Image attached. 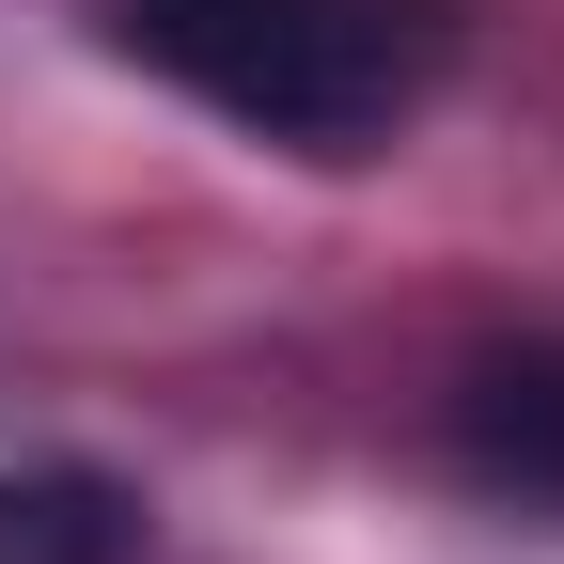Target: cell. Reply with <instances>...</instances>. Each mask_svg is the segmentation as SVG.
I'll return each mask as SVG.
<instances>
[{
    "label": "cell",
    "mask_w": 564,
    "mask_h": 564,
    "mask_svg": "<svg viewBox=\"0 0 564 564\" xmlns=\"http://www.w3.org/2000/svg\"><path fill=\"white\" fill-rule=\"evenodd\" d=\"M440 440H455V470L486 502L564 518V329H518V345H486V361H455Z\"/></svg>",
    "instance_id": "cell-2"
},
{
    "label": "cell",
    "mask_w": 564,
    "mask_h": 564,
    "mask_svg": "<svg viewBox=\"0 0 564 564\" xmlns=\"http://www.w3.org/2000/svg\"><path fill=\"white\" fill-rule=\"evenodd\" d=\"M141 549V486L95 455H17L0 470V564H126Z\"/></svg>",
    "instance_id": "cell-3"
},
{
    "label": "cell",
    "mask_w": 564,
    "mask_h": 564,
    "mask_svg": "<svg viewBox=\"0 0 564 564\" xmlns=\"http://www.w3.org/2000/svg\"><path fill=\"white\" fill-rule=\"evenodd\" d=\"M110 32L158 63L173 95H204L251 141H299V158L392 141V110L440 79V47H455L440 0H110Z\"/></svg>",
    "instance_id": "cell-1"
}]
</instances>
